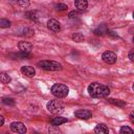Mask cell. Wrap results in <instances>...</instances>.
Wrapping results in <instances>:
<instances>
[{
	"mask_svg": "<svg viewBox=\"0 0 134 134\" xmlns=\"http://www.w3.org/2000/svg\"><path fill=\"white\" fill-rule=\"evenodd\" d=\"M74 115L76 117L81 118V119H88V118H90L92 116L91 112L88 111V110H77V111L74 112Z\"/></svg>",
	"mask_w": 134,
	"mask_h": 134,
	"instance_id": "cell-10",
	"label": "cell"
},
{
	"mask_svg": "<svg viewBox=\"0 0 134 134\" xmlns=\"http://www.w3.org/2000/svg\"><path fill=\"white\" fill-rule=\"evenodd\" d=\"M51 93L58 98H63V97L68 95L69 88L64 84H59L58 83V84H54L51 87Z\"/></svg>",
	"mask_w": 134,
	"mask_h": 134,
	"instance_id": "cell-2",
	"label": "cell"
},
{
	"mask_svg": "<svg viewBox=\"0 0 134 134\" xmlns=\"http://www.w3.org/2000/svg\"><path fill=\"white\" fill-rule=\"evenodd\" d=\"M55 8H57L58 10H66L68 7H67V5L64 4V3H59V4L55 5Z\"/></svg>",
	"mask_w": 134,
	"mask_h": 134,
	"instance_id": "cell-24",
	"label": "cell"
},
{
	"mask_svg": "<svg viewBox=\"0 0 134 134\" xmlns=\"http://www.w3.org/2000/svg\"><path fill=\"white\" fill-rule=\"evenodd\" d=\"M94 132L98 133V134H107V133H109V129L105 124H98V125H96Z\"/></svg>",
	"mask_w": 134,
	"mask_h": 134,
	"instance_id": "cell-12",
	"label": "cell"
},
{
	"mask_svg": "<svg viewBox=\"0 0 134 134\" xmlns=\"http://www.w3.org/2000/svg\"><path fill=\"white\" fill-rule=\"evenodd\" d=\"M72 40L74 41V42H77V43H80V42H83L84 40H85V37L81 34V32H74L73 35H72Z\"/></svg>",
	"mask_w": 134,
	"mask_h": 134,
	"instance_id": "cell-17",
	"label": "cell"
},
{
	"mask_svg": "<svg viewBox=\"0 0 134 134\" xmlns=\"http://www.w3.org/2000/svg\"><path fill=\"white\" fill-rule=\"evenodd\" d=\"M74 5L79 12H84L88 7V1L87 0H75Z\"/></svg>",
	"mask_w": 134,
	"mask_h": 134,
	"instance_id": "cell-11",
	"label": "cell"
},
{
	"mask_svg": "<svg viewBox=\"0 0 134 134\" xmlns=\"http://www.w3.org/2000/svg\"><path fill=\"white\" fill-rule=\"evenodd\" d=\"M2 103L5 104V105H9V106H14L15 105V100L13 98H10V97H4L2 99Z\"/></svg>",
	"mask_w": 134,
	"mask_h": 134,
	"instance_id": "cell-21",
	"label": "cell"
},
{
	"mask_svg": "<svg viewBox=\"0 0 134 134\" xmlns=\"http://www.w3.org/2000/svg\"><path fill=\"white\" fill-rule=\"evenodd\" d=\"M107 31H108L107 26H106L105 24H100L97 28H95L94 34H95L96 36H104L105 34H107Z\"/></svg>",
	"mask_w": 134,
	"mask_h": 134,
	"instance_id": "cell-13",
	"label": "cell"
},
{
	"mask_svg": "<svg viewBox=\"0 0 134 134\" xmlns=\"http://www.w3.org/2000/svg\"><path fill=\"white\" fill-rule=\"evenodd\" d=\"M119 132H120L121 134H124V133H133V132H134V130H133V129H131V128H130V127H128V126H122V127L120 128Z\"/></svg>",
	"mask_w": 134,
	"mask_h": 134,
	"instance_id": "cell-20",
	"label": "cell"
},
{
	"mask_svg": "<svg viewBox=\"0 0 134 134\" xmlns=\"http://www.w3.org/2000/svg\"><path fill=\"white\" fill-rule=\"evenodd\" d=\"M12 81V77L4 71H0V82L4 83V84H8Z\"/></svg>",
	"mask_w": 134,
	"mask_h": 134,
	"instance_id": "cell-16",
	"label": "cell"
},
{
	"mask_svg": "<svg viewBox=\"0 0 134 134\" xmlns=\"http://www.w3.org/2000/svg\"><path fill=\"white\" fill-rule=\"evenodd\" d=\"M47 27L49 30H51L53 32H59L61 30V24L55 19H49L47 21Z\"/></svg>",
	"mask_w": 134,
	"mask_h": 134,
	"instance_id": "cell-7",
	"label": "cell"
},
{
	"mask_svg": "<svg viewBox=\"0 0 134 134\" xmlns=\"http://www.w3.org/2000/svg\"><path fill=\"white\" fill-rule=\"evenodd\" d=\"M25 16L28 17L30 20H34V21H37V20L39 19V17H40V15H39V13H38L37 10H29V12H26V13H25Z\"/></svg>",
	"mask_w": 134,
	"mask_h": 134,
	"instance_id": "cell-15",
	"label": "cell"
},
{
	"mask_svg": "<svg viewBox=\"0 0 134 134\" xmlns=\"http://www.w3.org/2000/svg\"><path fill=\"white\" fill-rule=\"evenodd\" d=\"M130 118H131V120H132V121H134V117H133V112H132V113L130 114Z\"/></svg>",
	"mask_w": 134,
	"mask_h": 134,
	"instance_id": "cell-29",
	"label": "cell"
},
{
	"mask_svg": "<svg viewBox=\"0 0 134 134\" xmlns=\"http://www.w3.org/2000/svg\"><path fill=\"white\" fill-rule=\"evenodd\" d=\"M13 57H15V58H21V59H27V58H30L31 57V53L30 52H21L20 51V53L13 54Z\"/></svg>",
	"mask_w": 134,
	"mask_h": 134,
	"instance_id": "cell-18",
	"label": "cell"
},
{
	"mask_svg": "<svg viewBox=\"0 0 134 134\" xmlns=\"http://www.w3.org/2000/svg\"><path fill=\"white\" fill-rule=\"evenodd\" d=\"M47 110L51 113L59 114V113H62L64 111V106L59 100H50L47 103Z\"/></svg>",
	"mask_w": 134,
	"mask_h": 134,
	"instance_id": "cell-4",
	"label": "cell"
},
{
	"mask_svg": "<svg viewBox=\"0 0 134 134\" xmlns=\"http://www.w3.org/2000/svg\"><path fill=\"white\" fill-rule=\"evenodd\" d=\"M18 48L21 52H30L32 49V44L29 42H25V41H21L18 44Z\"/></svg>",
	"mask_w": 134,
	"mask_h": 134,
	"instance_id": "cell-8",
	"label": "cell"
},
{
	"mask_svg": "<svg viewBox=\"0 0 134 134\" xmlns=\"http://www.w3.org/2000/svg\"><path fill=\"white\" fill-rule=\"evenodd\" d=\"M3 124H4V118H3L2 115H0V127H1Z\"/></svg>",
	"mask_w": 134,
	"mask_h": 134,
	"instance_id": "cell-28",
	"label": "cell"
},
{
	"mask_svg": "<svg viewBox=\"0 0 134 134\" xmlns=\"http://www.w3.org/2000/svg\"><path fill=\"white\" fill-rule=\"evenodd\" d=\"M18 4L22 7H27L29 5V0H17Z\"/></svg>",
	"mask_w": 134,
	"mask_h": 134,
	"instance_id": "cell-23",
	"label": "cell"
},
{
	"mask_svg": "<svg viewBox=\"0 0 134 134\" xmlns=\"http://www.w3.org/2000/svg\"><path fill=\"white\" fill-rule=\"evenodd\" d=\"M102 59H103V61H104L105 63H107V64H109V65H112V64H114V63L116 62L117 55H116L113 51L107 50V51H105V52L103 53Z\"/></svg>",
	"mask_w": 134,
	"mask_h": 134,
	"instance_id": "cell-5",
	"label": "cell"
},
{
	"mask_svg": "<svg viewBox=\"0 0 134 134\" xmlns=\"http://www.w3.org/2000/svg\"><path fill=\"white\" fill-rule=\"evenodd\" d=\"M88 93L92 97H106L109 95L110 89L100 83L94 82L88 86Z\"/></svg>",
	"mask_w": 134,
	"mask_h": 134,
	"instance_id": "cell-1",
	"label": "cell"
},
{
	"mask_svg": "<svg viewBox=\"0 0 134 134\" xmlns=\"http://www.w3.org/2000/svg\"><path fill=\"white\" fill-rule=\"evenodd\" d=\"M79 15H80L79 10H72V12H70V13H69L68 17H69L70 19H74V18H76Z\"/></svg>",
	"mask_w": 134,
	"mask_h": 134,
	"instance_id": "cell-25",
	"label": "cell"
},
{
	"mask_svg": "<svg viewBox=\"0 0 134 134\" xmlns=\"http://www.w3.org/2000/svg\"><path fill=\"white\" fill-rule=\"evenodd\" d=\"M109 102H110V103H112V104H114V105L120 106V107H122V106H125V105H126V103H125V102H121V100H119V99H113V98H110V99H109Z\"/></svg>",
	"mask_w": 134,
	"mask_h": 134,
	"instance_id": "cell-22",
	"label": "cell"
},
{
	"mask_svg": "<svg viewBox=\"0 0 134 134\" xmlns=\"http://www.w3.org/2000/svg\"><path fill=\"white\" fill-rule=\"evenodd\" d=\"M10 26V22L6 19H0V27L1 28H7Z\"/></svg>",
	"mask_w": 134,
	"mask_h": 134,
	"instance_id": "cell-19",
	"label": "cell"
},
{
	"mask_svg": "<svg viewBox=\"0 0 134 134\" xmlns=\"http://www.w3.org/2000/svg\"><path fill=\"white\" fill-rule=\"evenodd\" d=\"M107 34L110 36V37H112V38H118V36H117V34H115L114 31H111V30H108L107 31Z\"/></svg>",
	"mask_w": 134,
	"mask_h": 134,
	"instance_id": "cell-26",
	"label": "cell"
},
{
	"mask_svg": "<svg viewBox=\"0 0 134 134\" xmlns=\"http://www.w3.org/2000/svg\"><path fill=\"white\" fill-rule=\"evenodd\" d=\"M129 59L131 61H134V49H131L129 52Z\"/></svg>",
	"mask_w": 134,
	"mask_h": 134,
	"instance_id": "cell-27",
	"label": "cell"
},
{
	"mask_svg": "<svg viewBox=\"0 0 134 134\" xmlns=\"http://www.w3.org/2000/svg\"><path fill=\"white\" fill-rule=\"evenodd\" d=\"M38 66L47 71H58L62 69V65L54 61H41L38 63Z\"/></svg>",
	"mask_w": 134,
	"mask_h": 134,
	"instance_id": "cell-3",
	"label": "cell"
},
{
	"mask_svg": "<svg viewBox=\"0 0 134 134\" xmlns=\"http://www.w3.org/2000/svg\"><path fill=\"white\" fill-rule=\"evenodd\" d=\"M21 72H22L24 75L28 76V77H32V76H35V74H36V70H35V68L31 67V66H22V67H21Z\"/></svg>",
	"mask_w": 134,
	"mask_h": 134,
	"instance_id": "cell-9",
	"label": "cell"
},
{
	"mask_svg": "<svg viewBox=\"0 0 134 134\" xmlns=\"http://www.w3.org/2000/svg\"><path fill=\"white\" fill-rule=\"evenodd\" d=\"M65 122H67V119L65 117H62V116H57V117L51 119V125L52 126H60V125L65 124Z\"/></svg>",
	"mask_w": 134,
	"mask_h": 134,
	"instance_id": "cell-14",
	"label": "cell"
},
{
	"mask_svg": "<svg viewBox=\"0 0 134 134\" xmlns=\"http://www.w3.org/2000/svg\"><path fill=\"white\" fill-rule=\"evenodd\" d=\"M10 130L15 133H21V134H24L26 133L27 129L26 127L24 126V124L20 122V121H14L10 124Z\"/></svg>",
	"mask_w": 134,
	"mask_h": 134,
	"instance_id": "cell-6",
	"label": "cell"
}]
</instances>
